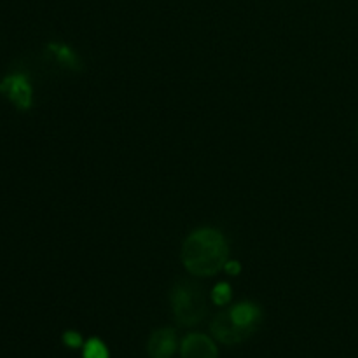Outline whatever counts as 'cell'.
<instances>
[{
  "mask_svg": "<svg viewBox=\"0 0 358 358\" xmlns=\"http://www.w3.org/2000/svg\"><path fill=\"white\" fill-rule=\"evenodd\" d=\"M180 259L192 276L206 278L224 271L229 261V243L220 231L201 227L189 234L182 243Z\"/></svg>",
  "mask_w": 358,
  "mask_h": 358,
  "instance_id": "1",
  "label": "cell"
},
{
  "mask_svg": "<svg viewBox=\"0 0 358 358\" xmlns=\"http://www.w3.org/2000/svg\"><path fill=\"white\" fill-rule=\"evenodd\" d=\"M175 320L182 327L198 325L206 315V296L201 287L191 282H178L170 294Z\"/></svg>",
  "mask_w": 358,
  "mask_h": 358,
  "instance_id": "2",
  "label": "cell"
},
{
  "mask_svg": "<svg viewBox=\"0 0 358 358\" xmlns=\"http://www.w3.org/2000/svg\"><path fill=\"white\" fill-rule=\"evenodd\" d=\"M0 93L6 94L17 108L27 110L31 105V86L27 80V77L16 73L0 83Z\"/></svg>",
  "mask_w": 358,
  "mask_h": 358,
  "instance_id": "3",
  "label": "cell"
},
{
  "mask_svg": "<svg viewBox=\"0 0 358 358\" xmlns=\"http://www.w3.org/2000/svg\"><path fill=\"white\" fill-rule=\"evenodd\" d=\"M227 315H229V318L233 320V324L236 325L240 331H243L248 338L257 331V327L261 325L262 320L261 308L255 306V304L252 303L234 304L231 310H227Z\"/></svg>",
  "mask_w": 358,
  "mask_h": 358,
  "instance_id": "4",
  "label": "cell"
},
{
  "mask_svg": "<svg viewBox=\"0 0 358 358\" xmlns=\"http://www.w3.org/2000/svg\"><path fill=\"white\" fill-rule=\"evenodd\" d=\"M182 358H219V350L206 334H187L180 343Z\"/></svg>",
  "mask_w": 358,
  "mask_h": 358,
  "instance_id": "5",
  "label": "cell"
},
{
  "mask_svg": "<svg viewBox=\"0 0 358 358\" xmlns=\"http://www.w3.org/2000/svg\"><path fill=\"white\" fill-rule=\"evenodd\" d=\"M177 332L170 327L157 329L150 334L147 343V353L150 358H171L177 352Z\"/></svg>",
  "mask_w": 358,
  "mask_h": 358,
  "instance_id": "6",
  "label": "cell"
},
{
  "mask_svg": "<svg viewBox=\"0 0 358 358\" xmlns=\"http://www.w3.org/2000/svg\"><path fill=\"white\" fill-rule=\"evenodd\" d=\"M210 331H212L213 338L219 339L224 345H238V343H243L245 339H248V336L233 324L227 311H222L213 318Z\"/></svg>",
  "mask_w": 358,
  "mask_h": 358,
  "instance_id": "7",
  "label": "cell"
},
{
  "mask_svg": "<svg viewBox=\"0 0 358 358\" xmlns=\"http://www.w3.org/2000/svg\"><path fill=\"white\" fill-rule=\"evenodd\" d=\"M49 49L52 51V56L56 58V62L62 63V65L69 66V69H77L79 66V58H77L76 52L70 51L66 45L63 44H51Z\"/></svg>",
  "mask_w": 358,
  "mask_h": 358,
  "instance_id": "8",
  "label": "cell"
},
{
  "mask_svg": "<svg viewBox=\"0 0 358 358\" xmlns=\"http://www.w3.org/2000/svg\"><path fill=\"white\" fill-rule=\"evenodd\" d=\"M83 358H108V350L98 338H91L84 343Z\"/></svg>",
  "mask_w": 358,
  "mask_h": 358,
  "instance_id": "9",
  "label": "cell"
},
{
  "mask_svg": "<svg viewBox=\"0 0 358 358\" xmlns=\"http://www.w3.org/2000/svg\"><path fill=\"white\" fill-rule=\"evenodd\" d=\"M210 297H212L213 304H217V306H226V304L233 299V290H231L229 283H217V285L213 287Z\"/></svg>",
  "mask_w": 358,
  "mask_h": 358,
  "instance_id": "10",
  "label": "cell"
},
{
  "mask_svg": "<svg viewBox=\"0 0 358 358\" xmlns=\"http://www.w3.org/2000/svg\"><path fill=\"white\" fill-rule=\"evenodd\" d=\"M63 343H65L66 346H70V348H79V346H83V338H80V334H77V332L70 331L63 334Z\"/></svg>",
  "mask_w": 358,
  "mask_h": 358,
  "instance_id": "11",
  "label": "cell"
},
{
  "mask_svg": "<svg viewBox=\"0 0 358 358\" xmlns=\"http://www.w3.org/2000/svg\"><path fill=\"white\" fill-rule=\"evenodd\" d=\"M224 271L229 273V275H233V276H236L238 273L241 271L240 262H236V261H227V264H226V268H224Z\"/></svg>",
  "mask_w": 358,
  "mask_h": 358,
  "instance_id": "12",
  "label": "cell"
}]
</instances>
